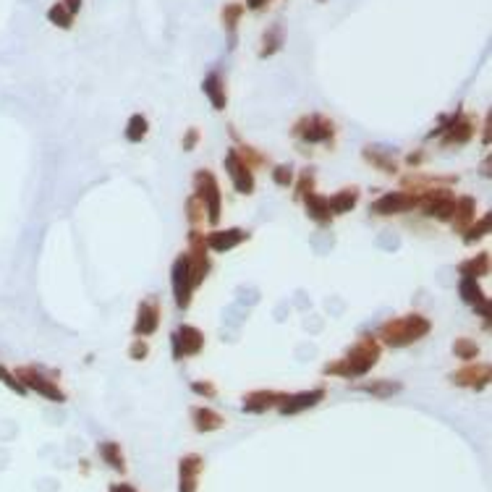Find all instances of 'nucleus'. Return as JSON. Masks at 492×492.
Segmentation results:
<instances>
[{"instance_id":"f257e3e1","label":"nucleus","mask_w":492,"mask_h":492,"mask_svg":"<svg viewBox=\"0 0 492 492\" xmlns=\"http://www.w3.org/2000/svg\"><path fill=\"white\" fill-rule=\"evenodd\" d=\"M380 341L372 335H362L351 348H346V354L341 359H335L330 364H325V374L330 377H343V380H359L374 369V364L380 362Z\"/></svg>"},{"instance_id":"f03ea898","label":"nucleus","mask_w":492,"mask_h":492,"mask_svg":"<svg viewBox=\"0 0 492 492\" xmlns=\"http://www.w3.org/2000/svg\"><path fill=\"white\" fill-rule=\"evenodd\" d=\"M430 330H432V322L419 312H411V315L395 317L390 322H383L377 330V338L388 348H406V346L419 343Z\"/></svg>"},{"instance_id":"7ed1b4c3","label":"nucleus","mask_w":492,"mask_h":492,"mask_svg":"<svg viewBox=\"0 0 492 492\" xmlns=\"http://www.w3.org/2000/svg\"><path fill=\"white\" fill-rule=\"evenodd\" d=\"M194 197L199 199V205L205 207V215L210 226H217L220 223V215H223V197H220V184L212 170H197L194 173Z\"/></svg>"},{"instance_id":"20e7f679","label":"nucleus","mask_w":492,"mask_h":492,"mask_svg":"<svg viewBox=\"0 0 492 492\" xmlns=\"http://www.w3.org/2000/svg\"><path fill=\"white\" fill-rule=\"evenodd\" d=\"M291 137L306 144H327L335 139V123L327 116L312 113V116H301L291 126Z\"/></svg>"},{"instance_id":"39448f33","label":"nucleus","mask_w":492,"mask_h":492,"mask_svg":"<svg viewBox=\"0 0 492 492\" xmlns=\"http://www.w3.org/2000/svg\"><path fill=\"white\" fill-rule=\"evenodd\" d=\"M474 131H477V121H474L472 116H466L463 110H456L451 118H445L427 139L443 137L445 147H453V144H456V147H463L466 142H472Z\"/></svg>"},{"instance_id":"423d86ee","label":"nucleus","mask_w":492,"mask_h":492,"mask_svg":"<svg viewBox=\"0 0 492 492\" xmlns=\"http://www.w3.org/2000/svg\"><path fill=\"white\" fill-rule=\"evenodd\" d=\"M13 374L19 377V383L24 385L27 390H34L37 395L48 398V401H55V404H63V401H66V393L60 390V385L55 383V377L48 372H42L40 367H19Z\"/></svg>"},{"instance_id":"0eeeda50","label":"nucleus","mask_w":492,"mask_h":492,"mask_svg":"<svg viewBox=\"0 0 492 492\" xmlns=\"http://www.w3.org/2000/svg\"><path fill=\"white\" fill-rule=\"evenodd\" d=\"M186 262H189V275H191V283L194 288L202 286V280L210 275V249L205 244V236L199 233L197 228L189 233V252H186Z\"/></svg>"},{"instance_id":"6e6552de","label":"nucleus","mask_w":492,"mask_h":492,"mask_svg":"<svg viewBox=\"0 0 492 492\" xmlns=\"http://www.w3.org/2000/svg\"><path fill=\"white\" fill-rule=\"evenodd\" d=\"M170 286H173V301H176L178 309H186L194 299V283H191V275H189V262H186V252L178 254L173 259V270H170Z\"/></svg>"},{"instance_id":"1a4fd4ad","label":"nucleus","mask_w":492,"mask_h":492,"mask_svg":"<svg viewBox=\"0 0 492 492\" xmlns=\"http://www.w3.org/2000/svg\"><path fill=\"white\" fill-rule=\"evenodd\" d=\"M422 202V191H393V194H385V197L374 199L372 202V212L374 215H404V212H411L414 207Z\"/></svg>"},{"instance_id":"9d476101","label":"nucleus","mask_w":492,"mask_h":492,"mask_svg":"<svg viewBox=\"0 0 492 492\" xmlns=\"http://www.w3.org/2000/svg\"><path fill=\"white\" fill-rule=\"evenodd\" d=\"M419 205H422V212L427 217L440 220V223H451L456 197L448 189H427V191H422V202Z\"/></svg>"},{"instance_id":"9b49d317","label":"nucleus","mask_w":492,"mask_h":492,"mask_svg":"<svg viewBox=\"0 0 492 492\" xmlns=\"http://www.w3.org/2000/svg\"><path fill=\"white\" fill-rule=\"evenodd\" d=\"M170 346H173V359L181 362L186 356H197L205 351V333L197 330L194 325H181L176 333L170 335Z\"/></svg>"},{"instance_id":"f8f14e48","label":"nucleus","mask_w":492,"mask_h":492,"mask_svg":"<svg viewBox=\"0 0 492 492\" xmlns=\"http://www.w3.org/2000/svg\"><path fill=\"white\" fill-rule=\"evenodd\" d=\"M226 170H228V178H231V184L236 189L238 194H254V173H252V168L246 165L244 160L238 158L236 149H228L226 155Z\"/></svg>"},{"instance_id":"ddd939ff","label":"nucleus","mask_w":492,"mask_h":492,"mask_svg":"<svg viewBox=\"0 0 492 492\" xmlns=\"http://www.w3.org/2000/svg\"><path fill=\"white\" fill-rule=\"evenodd\" d=\"M458 296H461L463 304H469L477 312V315L484 317V327H490V299L484 296V291L479 288V280H474V278H461V283H458Z\"/></svg>"},{"instance_id":"4468645a","label":"nucleus","mask_w":492,"mask_h":492,"mask_svg":"<svg viewBox=\"0 0 492 492\" xmlns=\"http://www.w3.org/2000/svg\"><path fill=\"white\" fill-rule=\"evenodd\" d=\"M249 238V233L246 231H241V228H215V231H210L205 236V244L210 252H217V254H223V252H231V249H236V246H241Z\"/></svg>"},{"instance_id":"2eb2a0df","label":"nucleus","mask_w":492,"mask_h":492,"mask_svg":"<svg viewBox=\"0 0 492 492\" xmlns=\"http://www.w3.org/2000/svg\"><path fill=\"white\" fill-rule=\"evenodd\" d=\"M490 364H474V367H461L451 374V383L458 388H469V390H484L490 385Z\"/></svg>"},{"instance_id":"dca6fc26","label":"nucleus","mask_w":492,"mask_h":492,"mask_svg":"<svg viewBox=\"0 0 492 492\" xmlns=\"http://www.w3.org/2000/svg\"><path fill=\"white\" fill-rule=\"evenodd\" d=\"M325 398V390L317 388V390H306V393H286V398L280 401L278 411L283 416H296V414L306 411V409H315L317 404H322Z\"/></svg>"},{"instance_id":"f3484780","label":"nucleus","mask_w":492,"mask_h":492,"mask_svg":"<svg viewBox=\"0 0 492 492\" xmlns=\"http://www.w3.org/2000/svg\"><path fill=\"white\" fill-rule=\"evenodd\" d=\"M160 325V304L158 299H144L137 309V320H134V335L137 338H147L158 330Z\"/></svg>"},{"instance_id":"a211bd4d","label":"nucleus","mask_w":492,"mask_h":492,"mask_svg":"<svg viewBox=\"0 0 492 492\" xmlns=\"http://www.w3.org/2000/svg\"><path fill=\"white\" fill-rule=\"evenodd\" d=\"M202 469H205L202 456H197V453L184 456L181 463H178V492H197L199 474H202Z\"/></svg>"},{"instance_id":"6ab92c4d","label":"nucleus","mask_w":492,"mask_h":492,"mask_svg":"<svg viewBox=\"0 0 492 492\" xmlns=\"http://www.w3.org/2000/svg\"><path fill=\"white\" fill-rule=\"evenodd\" d=\"M283 398H286V393H278V390H254L244 398V411L262 414L267 409H278Z\"/></svg>"},{"instance_id":"aec40b11","label":"nucleus","mask_w":492,"mask_h":492,"mask_svg":"<svg viewBox=\"0 0 492 492\" xmlns=\"http://www.w3.org/2000/svg\"><path fill=\"white\" fill-rule=\"evenodd\" d=\"M202 92L207 95L210 105L215 110H223L228 105V92H226V81L217 71H210L205 79H202Z\"/></svg>"},{"instance_id":"412c9836","label":"nucleus","mask_w":492,"mask_h":492,"mask_svg":"<svg viewBox=\"0 0 492 492\" xmlns=\"http://www.w3.org/2000/svg\"><path fill=\"white\" fill-rule=\"evenodd\" d=\"M286 45V29H283V24L275 21L273 27H267L265 34H262V42H259V58H273L278 55L280 50Z\"/></svg>"},{"instance_id":"4be33fe9","label":"nucleus","mask_w":492,"mask_h":492,"mask_svg":"<svg viewBox=\"0 0 492 492\" xmlns=\"http://www.w3.org/2000/svg\"><path fill=\"white\" fill-rule=\"evenodd\" d=\"M304 207H306V215L312 217L320 228H327L333 223V212H330V207H327V197H322V194H317V191L306 194Z\"/></svg>"},{"instance_id":"5701e85b","label":"nucleus","mask_w":492,"mask_h":492,"mask_svg":"<svg viewBox=\"0 0 492 492\" xmlns=\"http://www.w3.org/2000/svg\"><path fill=\"white\" fill-rule=\"evenodd\" d=\"M474 215H477V199L474 197H458L456 199V207H453V231H466V228L474 223Z\"/></svg>"},{"instance_id":"b1692460","label":"nucleus","mask_w":492,"mask_h":492,"mask_svg":"<svg viewBox=\"0 0 492 492\" xmlns=\"http://www.w3.org/2000/svg\"><path fill=\"white\" fill-rule=\"evenodd\" d=\"M241 19H244V6H241V3H228V6H223V11H220V21H223V29H226V34H228V48L236 45V32H238Z\"/></svg>"},{"instance_id":"393cba45","label":"nucleus","mask_w":492,"mask_h":492,"mask_svg":"<svg viewBox=\"0 0 492 492\" xmlns=\"http://www.w3.org/2000/svg\"><path fill=\"white\" fill-rule=\"evenodd\" d=\"M359 205V189H341V191H335L327 197V207H330V212L333 215H346V212H351L354 207Z\"/></svg>"},{"instance_id":"a878e982","label":"nucleus","mask_w":492,"mask_h":492,"mask_svg":"<svg viewBox=\"0 0 492 492\" xmlns=\"http://www.w3.org/2000/svg\"><path fill=\"white\" fill-rule=\"evenodd\" d=\"M191 422H194V430L202 435L215 432L223 427V416L212 409H191Z\"/></svg>"},{"instance_id":"bb28decb","label":"nucleus","mask_w":492,"mask_h":492,"mask_svg":"<svg viewBox=\"0 0 492 492\" xmlns=\"http://www.w3.org/2000/svg\"><path fill=\"white\" fill-rule=\"evenodd\" d=\"M364 160L372 168L388 173V176H395V173H398V163H395V158H393V155H388V152L380 149V147H367L364 149Z\"/></svg>"},{"instance_id":"cd10ccee","label":"nucleus","mask_w":492,"mask_h":492,"mask_svg":"<svg viewBox=\"0 0 492 492\" xmlns=\"http://www.w3.org/2000/svg\"><path fill=\"white\" fill-rule=\"evenodd\" d=\"M458 273H461V278H474V280L484 278L490 273V254H487V252H479L477 257L461 262V265H458Z\"/></svg>"},{"instance_id":"c85d7f7f","label":"nucleus","mask_w":492,"mask_h":492,"mask_svg":"<svg viewBox=\"0 0 492 492\" xmlns=\"http://www.w3.org/2000/svg\"><path fill=\"white\" fill-rule=\"evenodd\" d=\"M100 458L108 463L113 472L126 474V458H123V451H121L118 443H113V440L100 443Z\"/></svg>"},{"instance_id":"c756f323","label":"nucleus","mask_w":492,"mask_h":492,"mask_svg":"<svg viewBox=\"0 0 492 492\" xmlns=\"http://www.w3.org/2000/svg\"><path fill=\"white\" fill-rule=\"evenodd\" d=\"M359 390H364V393L374 395V398H390V395L401 393L404 385L395 383V380H369V383L359 385Z\"/></svg>"},{"instance_id":"7c9ffc66","label":"nucleus","mask_w":492,"mask_h":492,"mask_svg":"<svg viewBox=\"0 0 492 492\" xmlns=\"http://www.w3.org/2000/svg\"><path fill=\"white\" fill-rule=\"evenodd\" d=\"M126 142H131V144H139L142 139L147 137L149 134V121H147V116L144 113H134L131 118H128V123H126Z\"/></svg>"},{"instance_id":"2f4dec72","label":"nucleus","mask_w":492,"mask_h":492,"mask_svg":"<svg viewBox=\"0 0 492 492\" xmlns=\"http://www.w3.org/2000/svg\"><path fill=\"white\" fill-rule=\"evenodd\" d=\"M48 21L53 24V27H58V29H63V32H69L71 27H74V16H71L69 11L63 8V3H53L48 8Z\"/></svg>"},{"instance_id":"473e14b6","label":"nucleus","mask_w":492,"mask_h":492,"mask_svg":"<svg viewBox=\"0 0 492 492\" xmlns=\"http://www.w3.org/2000/svg\"><path fill=\"white\" fill-rule=\"evenodd\" d=\"M487 233H490V215H484L482 220H477V223H472L466 231H461V238H463V244L472 246V244H477V241H482Z\"/></svg>"},{"instance_id":"72a5a7b5","label":"nucleus","mask_w":492,"mask_h":492,"mask_svg":"<svg viewBox=\"0 0 492 492\" xmlns=\"http://www.w3.org/2000/svg\"><path fill=\"white\" fill-rule=\"evenodd\" d=\"M453 354L458 356L461 362H474L479 356V346L474 343L472 338H456L453 341Z\"/></svg>"},{"instance_id":"f704fd0d","label":"nucleus","mask_w":492,"mask_h":492,"mask_svg":"<svg viewBox=\"0 0 492 492\" xmlns=\"http://www.w3.org/2000/svg\"><path fill=\"white\" fill-rule=\"evenodd\" d=\"M236 142H238V147H236L238 158L244 160L246 165H249V168H254V165H267V158L262 155V152H257V149H252L249 144H244L241 139H236Z\"/></svg>"},{"instance_id":"c9c22d12","label":"nucleus","mask_w":492,"mask_h":492,"mask_svg":"<svg viewBox=\"0 0 492 492\" xmlns=\"http://www.w3.org/2000/svg\"><path fill=\"white\" fill-rule=\"evenodd\" d=\"M0 383L6 385V388H11V390H13L16 395H27V388L19 383V377L11 372L6 364H0Z\"/></svg>"},{"instance_id":"e433bc0d","label":"nucleus","mask_w":492,"mask_h":492,"mask_svg":"<svg viewBox=\"0 0 492 492\" xmlns=\"http://www.w3.org/2000/svg\"><path fill=\"white\" fill-rule=\"evenodd\" d=\"M296 184H299V186H296V199H304L306 194L315 191V173H312V170H301V176H299Z\"/></svg>"},{"instance_id":"4c0bfd02","label":"nucleus","mask_w":492,"mask_h":492,"mask_svg":"<svg viewBox=\"0 0 492 492\" xmlns=\"http://www.w3.org/2000/svg\"><path fill=\"white\" fill-rule=\"evenodd\" d=\"M202 215H205V207L199 205V199L197 197H189V202H186V220L194 228H197L199 223H202Z\"/></svg>"},{"instance_id":"58836bf2","label":"nucleus","mask_w":492,"mask_h":492,"mask_svg":"<svg viewBox=\"0 0 492 492\" xmlns=\"http://www.w3.org/2000/svg\"><path fill=\"white\" fill-rule=\"evenodd\" d=\"M273 181H275L278 186H291V184H294V168L275 165L273 168Z\"/></svg>"},{"instance_id":"ea45409f","label":"nucleus","mask_w":492,"mask_h":492,"mask_svg":"<svg viewBox=\"0 0 492 492\" xmlns=\"http://www.w3.org/2000/svg\"><path fill=\"white\" fill-rule=\"evenodd\" d=\"M147 354H149V348H147V343H144V338L134 341L131 348H128V356H131V359H139V362H142V359H147Z\"/></svg>"},{"instance_id":"a19ab883","label":"nucleus","mask_w":492,"mask_h":492,"mask_svg":"<svg viewBox=\"0 0 492 492\" xmlns=\"http://www.w3.org/2000/svg\"><path fill=\"white\" fill-rule=\"evenodd\" d=\"M191 390H194V393L197 395H205V398H215L217 395V390H215V385L212 383H207V380H202V383H191Z\"/></svg>"},{"instance_id":"79ce46f5","label":"nucleus","mask_w":492,"mask_h":492,"mask_svg":"<svg viewBox=\"0 0 492 492\" xmlns=\"http://www.w3.org/2000/svg\"><path fill=\"white\" fill-rule=\"evenodd\" d=\"M197 142H199V128H189L186 134H184V149H186V152H191V149L197 147Z\"/></svg>"},{"instance_id":"37998d69","label":"nucleus","mask_w":492,"mask_h":492,"mask_svg":"<svg viewBox=\"0 0 492 492\" xmlns=\"http://www.w3.org/2000/svg\"><path fill=\"white\" fill-rule=\"evenodd\" d=\"M60 3H63V8L69 11L74 19L79 16V13H81V6H84V0H60Z\"/></svg>"},{"instance_id":"c03bdc74","label":"nucleus","mask_w":492,"mask_h":492,"mask_svg":"<svg viewBox=\"0 0 492 492\" xmlns=\"http://www.w3.org/2000/svg\"><path fill=\"white\" fill-rule=\"evenodd\" d=\"M270 3H273V0H246V8H249V11H265V8H270Z\"/></svg>"},{"instance_id":"a18cd8bd","label":"nucleus","mask_w":492,"mask_h":492,"mask_svg":"<svg viewBox=\"0 0 492 492\" xmlns=\"http://www.w3.org/2000/svg\"><path fill=\"white\" fill-rule=\"evenodd\" d=\"M110 492H137V490L126 482H118V484H110Z\"/></svg>"},{"instance_id":"49530a36","label":"nucleus","mask_w":492,"mask_h":492,"mask_svg":"<svg viewBox=\"0 0 492 492\" xmlns=\"http://www.w3.org/2000/svg\"><path fill=\"white\" fill-rule=\"evenodd\" d=\"M482 173H484V176H490V160H484V165H482Z\"/></svg>"}]
</instances>
